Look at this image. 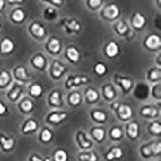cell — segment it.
I'll return each mask as SVG.
<instances>
[{
	"label": "cell",
	"mask_w": 161,
	"mask_h": 161,
	"mask_svg": "<svg viewBox=\"0 0 161 161\" xmlns=\"http://www.w3.org/2000/svg\"><path fill=\"white\" fill-rule=\"evenodd\" d=\"M160 39L157 35H151L147 40V45L151 49H157L158 47L160 46Z\"/></svg>",
	"instance_id": "6da1fadb"
},
{
	"label": "cell",
	"mask_w": 161,
	"mask_h": 161,
	"mask_svg": "<svg viewBox=\"0 0 161 161\" xmlns=\"http://www.w3.org/2000/svg\"><path fill=\"white\" fill-rule=\"evenodd\" d=\"M105 15L108 18L114 19V18L117 17L119 15V9L115 5H111L105 10Z\"/></svg>",
	"instance_id": "7a4b0ae2"
},
{
	"label": "cell",
	"mask_w": 161,
	"mask_h": 161,
	"mask_svg": "<svg viewBox=\"0 0 161 161\" xmlns=\"http://www.w3.org/2000/svg\"><path fill=\"white\" fill-rule=\"evenodd\" d=\"M131 110L127 106H121L119 108V115L124 119H129L131 116Z\"/></svg>",
	"instance_id": "3957f363"
},
{
	"label": "cell",
	"mask_w": 161,
	"mask_h": 161,
	"mask_svg": "<svg viewBox=\"0 0 161 161\" xmlns=\"http://www.w3.org/2000/svg\"><path fill=\"white\" fill-rule=\"evenodd\" d=\"M13 48V43L11 42L10 40H7V39L3 40L2 44H1V50H2V53H10L11 51H12Z\"/></svg>",
	"instance_id": "277c9868"
},
{
	"label": "cell",
	"mask_w": 161,
	"mask_h": 161,
	"mask_svg": "<svg viewBox=\"0 0 161 161\" xmlns=\"http://www.w3.org/2000/svg\"><path fill=\"white\" fill-rule=\"evenodd\" d=\"M119 52V48L118 45L115 43L111 42L109 44V45L106 48V53L108 54L110 57H114Z\"/></svg>",
	"instance_id": "5b68a950"
},
{
	"label": "cell",
	"mask_w": 161,
	"mask_h": 161,
	"mask_svg": "<svg viewBox=\"0 0 161 161\" xmlns=\"http://www.w3.org/2000/svg\"><path fill=\"white\" fill-rule=\"evenodd\" d=\"M144 23H145V20L144 18L140 15V14H136L133 20V24L136 27H141L144 26Z\"/></svg>",
	"instance_id": "8992f818"
},
{
	"label": "cell",
	"mask_w": 161,
	"mask_h": 161,
	"mask_svg": "<svg viewBox=\"0 0 161 161\" xmlns=\"http://www.w3.org/2000/svg\"><path fill=\"white\" fill-rule=\"evenodd\" d=\"M122 156V151L119 148H114L108 155L107 158L109 159H112L114 158H120Z\"/></svg>",
	"instance_id": "52a82bcc"
},
{
	"label": "cell",
	"mask_w": 161,
	"mask_h": 161,
	"mask_svg": "<svg viewBox=\"0 0 161 161\" xmlns=\"http://www.w3.org/2000/svg\"><path fill=\"white\" fill-rule=\"evenodd\" d=\"M31 31H32V32H33L34 34H35V35H38V36H42L44 34V28L39 24H35L32 25V27H31Z\"/></svg>",
	"instance_id": "ba28073f"
},
{
	"label": "cell",
	"mask_w": 161,
	"mask_h": 161,
	"mask_svg": "<svg viewBox=\"0 0 161 161\" xmlns=\"http://www.w3.org/2000/svg\"><path fill=\"white\" fill-rule=\"evenodd\" d=\"M67 53H68V57L70 58L72 60H73V61H77V60L79 58V53H78V52H77L75 49L71 48V49H68Z\"/></svg>",
	"instance_id": "9c48e42d"
},
{
	"label": "cell",
	"mask_w": 161,
	"mask_h": 161,
	"mask_svg": "<svg viewBox=\"0 0 161 161\" xmlns=\"http://www.w3.org/2000/svg\"><path fill=\"white\" fill-rule=\"evenodd\" d=\"M128 133L133 138H135L138 135V125L135 123L130 124V126L128 127Z\"/></svg>",
	"instance_id": "30bf717a"
},
{
	"label": "cell",
	"mask_w": 161,
	"mask_h": 161,
	"mask_svg": "<svg viewBox=\"0 0 161 161\" xmlns=\"http://www.w3.org/2000/svg\"><path fill=\"white\" fill-rule=\"evenodd\" d=\"M64 67L60 65V64L58 63V62H56L53 64V74L56 77H59L62 73H63V71H64Z\"/></svg>",
	"instance_id": "8fae6325"
},
{
	"label": "cell",
	"mask_w": 161,
	"mask_h": 161,
	"mask_svg": "<svg viewBox=\"0 0 161 161\" xmlns=\"http://www.w3.org/2000/svg\"><path fill=\"white\" fill-rule=\"evenodd\" d=\"M65 117H66V114H54L50 116L49 119H50V121L53 122V123H58V122L63 120Z\"/></svg>",
	"instance_id": "7c38bea8"
},
{
	"label": "cell",
	"mask_w": 161,
	"mask_h": 161,
	"mask_svg": "<svg viewBox=\"0 0 161 161\" xmlns=\"http://www.w3.org/2000/svg\"><path fill=\"white\" fill-rule=\"evenodd\" d=\"M49 49L53 53H57L60 49V42L57 40H52V41L49 44Z\"/></svg>",
	"instance_id": "4fadbf2b"
},
{
	"label": "cell",
	"mask_w": 161,
	"mask_h": 161,
	"mask_svg": "<svg viewBox=\"0 0 161 161\" xmlns=\"http://www.w3.org/2000/svg\"><path fill=\"white\" fill-rule=\"evenodd\" d=\"M56 161H66L67 155L64 151H58L55 155Z\"/></svg>",
	"instance_id": "5bb4252c"
},
{
	"label": "cell",
	"mask_w": 161,
	"mask_h": 161,
	"mask_svg": "<svg viewBox=\"0 0 161 161\" xmlns=\"http://www.w3.org/2000/svg\"><path fill=\"white\" fill-rule=\"evenodd\" d=\"M1 142L2 143V145H3L5 149H10V148H11L13 147L14 140L12 139H6L2 137V138H1Z\"/></svg>",
	"instance_id": "9a60e30c"
},
{
	"label": "cell",
	"mask_w": 161,
	"mask_h": 161,
	"mask_svg": "<svg viewBox=\"0 0 161 161\" xmlns=\"http://www.w3.org/2000/svg\"><path fill=\"white\" fill-rule=\"evenodd\" d=\"M24 18V14L21 10H17L14 12L13 19L16 21H21Z\"/></svg>",
	"instance_id": "2e32d148"
},
{
	"label": "cell",
	"mask_w": 161,
	"mask_h": 161,
	"mask_svg": "<svg viewBox=\"0 0 161 161\" xmlns=\"http://www.w3.org/2000/svg\"><path fill=\"white\" fill-rule=\"evenodd\" d=\"M9 81V75L6 72H2L0 75V86H5Z\"/></svg>",
	"instance_id": "e0dca14e"
},
{
	"label": "cell",
	"mask_w": 161,
	"mask_h": 161,
	"mask_svg": "<svg viewBox=\"0 0 161 161\" xmlns=\"http://www.w3.org/2000/svg\"><path fill=\"white\" fill-rule=\"evenodd\" d=\"M41 91H42V89H41V87L40 86H38V85H35L31 89V94L35 95V96L40 95L41 93Z\"/></svg>",
	"instance_id": "ac0fdd59"
},
{
	"label": "cell",
	"mask_w": 161,
	"mask_h": 161,
	"mask_svg": "<svg viewBox=\"0 0 161 161\" xmlns=\"http://www.w3.org/2000/svg\"><path fill=\"white\" fill-rule=\"evenodd\" d=\"M87 97H88L89 99L90 100V101H94V100H96L97 98V92H95L94 90H91V89H90L88 90V92H87Z\"/></svg>",
	"instance_id": "d6986e66"
},
{
	"label": "cell",
	"mask_w": 161,
	"mask_h": 161,
	"mask_svg": "<svg viewBox=\"0 0 161 161\" xmlns=\"http://www.w3.org/2000/svg\"><path fill=\"white\" fill-rule=\"evenodd\" d=\"M51 102L54 105H57V106H59L60 102V97H59V93L57 92H55L52 95L51 97Z\"/></svg>",
	"instance_id": "ffe728a7"
},
{
	"label": "cell",
	"mask_w": 161,
	"mask_h": 161,
	"mask_svg": "<svg viewBox=\"0 0 161 161\" xmlns=\"http://www.w3.org/2000/svg\"><path fill=\"white\" fill-rule=\"evenodd\" d=\"M36 128V124L34 121H29L26 124V126L24 127V131H29V130H35Z\"/></svg>",
	"instance_id": "44dd1931"
},
{
	"label": "cell",
	"mask_w": 161,
	"mask_h": 161,
	"mask_svg": "<svg viewBox=\"0 0 161 161\" xmlns=\"http://www.w3.org/2000/svg\"><path fill=\"white\" fill-rule=\"evenodd\" d=\"M143 114H144V115H148L153 117V116H155V115L157 114V110L155 108L150 107V108L144 109V110H143Z\"/></svg>",
	"instance_id": "7402d4cb"
},
{
	"label": "cell",
	"mask_w": 161,
	"mask_h": 161,
	"mask_svg": "<svg viewBox=\"0 0 161 161\" xmlns=\"http://www.w3.org/2000/svg\"><path fill=\"white\" fill-rule=\"evenodd\" d=\"M80 100H81V97H80V95L78 93H73V94L71 95L70 102L73 105L79 103Z\"/></svg>",
	"instance_id": "603a6c76"
},
{
	"label": "cell",
	"mask_w": 161,
	"mask_h": 161,
	"mask_svg": "<svg viewBox=\"0 0 161 161\" xmlns=\"http://www.w3.org/2000/svg\"><path fill=\"white\" fill-rule=\"evenodd\" d=\"M81 159L82 160H88V161H96V156L93 153L90 155H82L81 156Z\"/></svg>",
	"instance_id": "cb8c5ba5"
},
{
	"label": "cell",
	"mask_w": 161,
	"mask_h": 161,
	"mask_svg": "<svg viewBox=\"0 0 161 161\" xmlns=\"http://www.w3.org/2000/svg\"><path fill=\"white\" fill-rule=\"evenodd\" d=\"M93 135L96 137V139L101 140L104 136V131L102 129H96V130H93Z\"/></svg>",
	"instance_id": "d4e9b609"
},
{
	"label": "cell",
	"mask_w": 161,
	"mask_h": 161,
	"mask_svg": "<svg viewBox=\"0 0 161 161\" xmlns=\"http://www.w3.org/2000/svg\"><path fill=\"white\" fill-rule=\"evenodd\" d=\"M33 63L38 67H43L44 64V60L42 57H37L33 60Z\"/></svg>",
	"instance_id": "484cf974"
},
{
	"label": "cell",
	"mask_w": 161,
	"mask_h": 161,
	"mask_svg": "<svg viewBox=\"0 0 161 161\" xmlns=\"http://www.w3.org/2000/svg\"><path fill=\"white\" fill-rule=\"evenodd\" d=\"M16 75L18 77H20L21 79H24L26 78V72H25V69L24 68H18L17 71H16Z\"/></svg>",
	"instance_id": "4316f807"
},
{
	"label": "cell",
	"mask_w": 161,
	"mask_h": 161,
	"mask_svg": "<svg viewBox=\"0 0 161 161\" xmlns=\"http://www.w3.org/2000/svg\"><path fill=\"white\" fill-rule=\"evenodd\" d=\"M22 108L25 110V111H29L32 108V104L30 101H25L24 103L22 104Z\"/></svg>",
	"instance_id": "83f0119b"
},
{
	"label": "cell",
	"mask_w": 161,
	"mask_h": 161,
	"mask_svg": "<svg viewBox=\"0 0 161 161\" xmlns=\"http://www.w3.org/2000/svg\"><path fill=\"white\" fill-rule=\"evenodd\" d=\"M52 134L51 132L48 130H44L42 133V139L44 141H49V139H51Z\"/></svg>",
	"instance_id": "f1b7e54d"
},
{
	"label": "cell",
	"mask_w": 161,
	"mask_h": 161,
	"mask_svg": "<svg viewBox=\"0 0 161 161\" xmlns=\"http://www.w3.org/2000/svg\"><path fill=\"white\" fill-rule=\"evenodd\" d=\"M93 115H94L95 119L98 121H104L106 119V115L102 112H95Z\"/></svg>",
	"instance_id": "f546056e"
},
{
	"label": "cell",
	"mask_w": 161,
	"mask_h": 161,
	"mask_svg": "<svg viewBox=\"0 0 161 161\" xmlns=\"http://www.w3.org/2000/svg\"><path fill=\"white\" fill-rule=\"evenodd\" d=\"M119 82H121L122 85L123 86V87L126 89V90H128V89L130 87V86H131V82H130V80H127V79L119 80Z\"/></svg>",
	"instance_id": "4dcf8cb0"
},
{
	"label": "cell",
	"mask_w": 161,
	"mask_h": 161,
	"mask_svg": "<svg viewBox=\"0 0 161 161\" xmlns=\"http://www.w3.org/2000/svg\"><path fill=\"white\" fill-rule=\"evenodd\" d=\"M126 25L124 24L123 22H119V24H118V31L120 32V33H124L125 31H126Z\"/></svg>",
	"instance_id": "1f68e13d"
},
{
	"label": "cell",
	"mask_w": 161,
	"mask_h": 161,
	"mask_svg": "<svg viewBox=\"0 0 161 161\" xmlns=\"http://www.w3.org/2000/svg\"><path fill=\"white\" fill-rule=\"evenodd\" d=\"M96 72H97L98 74H103L105 72H106V67L104 66L103 64H97L96 66Z\"/></svg>",
	"instance_id": "d6a6232c"
},
{
	"label": "cell",
	"mask_w": 161,
	"mask_h": 161,
	"mask_svg": "<svg viewBox=\"0 0 161 161\" xmlns=\"http://www.w3.org/2000/svg\"><path fill=\"white\" fill-rule=\"evenodd\" d=\"M151 130L155 133H159L161 131L160 125L159 123H155L152 125V128H151Z\"/></svg>",
	"instance_id": "836d02e7"
},
{
	"label": "cell",
	"mask_w": 161,
	"mask_h": 161,
	"mask_svg": "<svg viewBox=\"0 0 161 161\" xmlns=\"http://www.w3.org/2000/svg\"><path fill=\"white\" fill-rule=\"evenodd\" d=\"M160 144H152L151 147V149H152V152H153L154 153H158L160 152L161 147H160Z\"/></svg>",
	"instance_id": "e575fe53"
},
{
	"label": "cell",
	"mask_w": 161,
	"mask_h": 161,
	"mask_svg": "<svg viewBox=\"0 0 161 161\" xmlns=\"http://www.w3.org/2000/svg\"><path fill=\"white\" fill-rule=\"evenodd\" d=\"M105 93H106V97H110V98L114 96V92H113L112 89L110 88V86H107V87L105 89Z\"/></svg>",
	"instance_id": "d590c367"
},
{
	"label": "cell",
	"mask_w": 161,
	"mask_h": 161,
	"mask_svg": "<svg viewBox=\"0 0 161 161\" xmlns=\"http://www.w3.org/2000/svg\"><path fill=\"white\" fill-rule=\"evenodd\" d=\"M122 132L121 130H119V128H115L112 131V136L115 137V138H119V137L121 136Z\"/></svg>",
	"instance_id": "8d00e7d4"
},
{
	"label": "cell",
	"mask_w": 161,
	"mask_h": 161,
	"mask_svg": "<svg viewBox=\"0 0 161 161\" xmlns=\"http://www.w3.org/2000/svg\"><path fill=\"white\" fill-rule=\"evenodd\" d=\"M68 27H69L71 29H75V30H78V29L80 28L79 24H77V22H76L75 20L72 21V23L68 24Z\"/></svg>",
	"instance_id": "74e56055"
},
{
	"label": "cell",
	"mask_w": 161,
	"mask_h": 161,
	"mask_svg": "<svg viewBox=\"0 0 161 161\" xmlns=\"http://www.w3.org/2000/svg\"><path fill=\"white\" fill-rule=\"evenodd\" d=\"M160 77V72L158 70H155L152 73V75H151V78L152 79H157L158 77Z\"/></svg>",
	"instance_id": "f35d334b"
},
{
	"label": "cell",
	"mask_w": 161,
	"mask_h": 161,
	"mask_svg": "<svg viewBox=\"0 0 161 161\" xmlns=\"http://www.w3.org/2000/svg\"><path fill=\"white\" fill-rule=\"evenodd\" d=\"M101 3V0H90V5L92 7H97Z\"/></svg>",
	"instance_id": "ab89813d"
},
{
	"label": "cell",
	"mask_w": 161,
	"mask_h": 161,
	"mask_svg": "<svg viewBox=\"0 0 161 161\" xmlns=\"http://www.w3.org/2000/svg\"><path fill=\"white\" fill-rule=\"evenodd\" d=\"M80 139H81V141H82V145L84 146V147H89V146H90V143H89V142L85 141L84 139H83V136H82V135H80Z\"/></svg>",
	"instance_id": "60d3db41"
},
{
	"label": "cell",
	"mask_w": 161,
	"mask_h": 161,
	"mask_svg": "<svg viewBox=\"0 0 161 161\" xmlns=\"http://www.w3.org/2000/svg\"><path fill=\"white\" fill-rule=\"evenodd\" d=\"M5 110H6V108H5V106L2 105L1 102H0V115H2L3 113L5 112Z\"/></svg>",
	"instance_id": "b9f144b4"
},
{
	"label": "cell",
	"mask_w": 161,
	"mask_h": 161,
	"mask_svg": "<svg viewBox=\"0 0 161 161\" xmlns=\"http://www.w3.org/2000/svg\"><path fill=\"white\" fill-rule=\"evenodd\" d=\"M144 153H145L146 155H149L151 152H152V149H151V147H148V148H144Z\"/></svg>",
	"instance_id": "7bdbcfd3"
},
{
	"label": "cell",
	"mask_w": 161,
	"mask_h": 161,
	"mask_svg": "<svg viewBox=\"0 0 161 161\" xmlns=\"http://www.w3.org/2000/svg\"><path fill=\"white\" fill-rule=\"evenodd\" d=\"M19 91H20V89H19V88H18L17 90H16L14 91L13 93H11V97H12V98H16V96H17V94H18V92H19Z\"/></svg>",
	"instance_id": "ee69618b"
},
{
	"label": "cell",
	"mask_w": 161,
	"mask_h": 161,
	"mask_svg": "<svg viewBox=\"0 0 161 161\" xmlns=\"http://www.w3.org/2000/svg\"><path fill=\"white\" fill-rule=\"evenodd\" d=\"M3 5H4V2H3V0H0V10L2 9V7H3Z\"/></svg>",
	"instance_id": "f6af8a7d"
},
{
	"label": "cell",
	"mask_w": 161,
	"mask_h": 161,
	"mask_svg": "<svg viewBox=\"0 0 161 161\" xmlns=\"http://www.w3.org/2000/svg\"><path fill=\"white\" fill-rule=\"evenodd\" d=\"M32 160L33 161H42L40 159H39L38 157H35V156H34L33 158H32Z\"/></svg>",
	"instance_id": "bcb514c9"
},
{
	"label": "cell",
	"mask_w": 161,
	"mask_h": 161,
	"mask_svg": "<svg viewBox=\"0 0 161 161\" xmlns=\"http://www.w3.org/2000/svg\"><path fill=\"white\" fill-rule=\"evenodd\" d=\"M53 2H56V3H58V4H60V3H61V0H53Z\"/></svg>",
	"instance_id": "7dc6e473"
},
{
	"label": "cell",
	"mask_w": 161,
	"mask_h": 161,
	"mask_svg": "<svg viewBox=\"0 0 161 161\" xmlns=\"http://www.w3.org/2000/svg\"><path fill=\"white\" fill-rule=\"evenodd\" d=\"M10 2H21L22 0H9Z\"/></svg>",
	"instance_id": "c3c4849f"
},
{
	"label": "cell",
	"mask_w": 161,
	"mask_h": 161,
	"mask_svg": "<svg viewBox=\"0 0 161 161\" xmlns=\"http://www.w3.org/2000/svg\"><path fill=\"white\" fill-rule=\"evenodd\" d=\"M46 161H50V160H49V159H47V160Z\"/></svg>",
	"instance_id": "681fc988"
}]
</instances>
